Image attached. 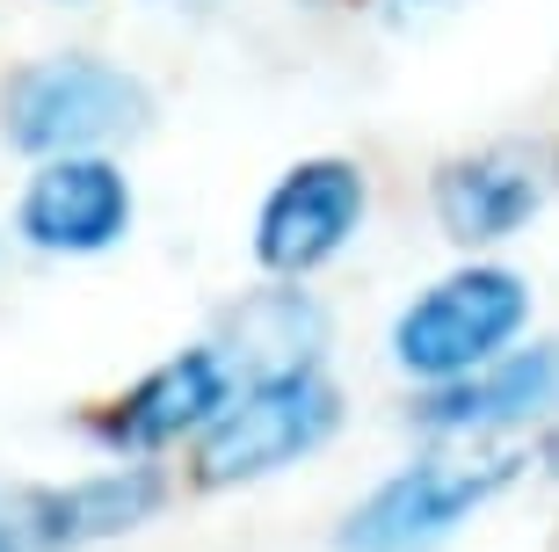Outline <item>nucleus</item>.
Masks as SVG:
<instances>
[{"label":"nucleus","instance_id":"1","mask_svg":"<svg viewBox=\"0 0 559 552\" xmlns=\"http://www.w3.org/2000/svg\"><path fill=\"white\" fill-rule=\"evenodd\" d=\"M0 131L29 161L109 153V145L153 131V87L131 66H109L95 51H51V59H29L22 73H8Z\"/></svg>","mask_w":559,"mask_h":552},{"label":"nucleus","instance_id":"2","mask_svg":"<svg viewBox=\"0 0 559 552\" xmlns=\"http://www.w3.org/2000/svg\"><path fill=\"white\" fill-rule=\"evenodd\" d=\"M523 466L531 458H516V450H436V458H415L342 516L334 545L342 552H443L495 494L516 488Z\"/></svg>","mask_w":559,"mask_h":552},{"label":"nucleus","instance_id":"3","mask_svg":"<svg viewBox=\"0 0 559 552\" xmlns=\"http://www.w3.org/2000/svg\"><path fill=\"white\" fill-rule=\"evenodd\" d=\"M342 430V392L320 371H290V378H254L226 400V414L189 444V480L197 488H248L270 472L298 466Z\"/></svg>","mask_w":559,"mask_h":552},{"label":"nucleus","instance_id":"4","mask_svg":"<svg viewBox=\"0 0 559 552\" xmlns=\"http://www.w3.org/2000/svg\"><path fill=\"white\" fill-rule=\"evenodd\" d=\"M531 320V284L501 262H465L436 277L415 306L393 320V364L415 386H451L465 371L495 364Z\"/></svg>","mask_w":559,"mask_h":552},{"label":"nucleus","instance_id":"5","mask_svg":"<svg viewBox=\"0 0 559 552\" xmlns=\"http://www.w3.org/2000/svg\"><path fill=\"white\" fill-rule=\"evenodd\" d=\"M559 197V139L552 131H523V139H487L473 153H451L429 183L436 225L457 247H495L516 240Z\"/></svg>","mask_w":559,"mask_h":552},{"label":"nucleus","instance_id":"6","mask_svg":"<svg viewBox=\"0 0 559 552\" xmlns=\"http://www.w3.org/2000/svg\"><path fill=\"white\" fill-rule=\"evenodd\" d=\"M167 502V480L153 466H109L66 488L0 480V552H87L103 538H124L153 524Z\"/></svg>","mask_w":559,"mask_h":552},{"label":"nucleus","instance_id":"7","mask_svg":"<svg viewBox=\"0 0 559 552\" xmlns=\"http://www.w3.org/2000/svg\"><path fill=\"white\" fill-rule=\"evenodd\" d=\"M364 204H371V189H364V167L356 161H342V153L290 161L276 175V189L262 197V211H254V262L270 269V277H284V284L328 269L356 240Z\"/></svg>","mask_w":559,"mask_h":552},{"label":"nucleus","instance_id":"8","mask_svg":"<svg viewBox=\"0 0 559 552\" xmlns=\"http://www.w3.org/2000/svg\"><path fill=\"white\" fill-rule=\"evenodd\" d=\"M240 392L233 364L218 356V342H197V349H175L167 364H153L139 386H124L117 400L87 414V436L117 458H153V450H175V444H197V436L226 414V400Z\"/></svg>","mask_w":559,"mask_h":552},{"label":"nucleus","instance_id":"9","mask_svg":"<svg viewBox=\"0 0 559 552\" xmlns=\"http://www.w3.org/2000/svg\"><path fill=\"white\" fill-rule=\"evenodd\" d=\"M131 175L109 153H66V161H37V175L22 183L15 233L37 255H109L131 233Z\"/></svg>","mask_w":559,"mask_h":552},{"label":"nucleus","instance_id":"10","mask_svg":"<svg viewBox=\"0 0 559 552\" xmlns=\"http://www.w3.org/2000/svg\"><path fill=\"white\" fill-rule=\"evenodd\" d=\"M559 414V342H531V349H501L495 364L465 371L451 386H421L415 422L429 436H501V430H531Z\"/></svg>","mask_w":559,"mask_h":552},{"label":"nucleus","instance_id":"11","mask_svg":"<svg viewBox=\"0 0 559 552\" xmlns=\"http://www.w3.org/2000/svg\"><path fill=\"white\" fill-rule=\"evenodd\" d=\"M320 349H328V313L298 284L254 291V298L226 306V320H218V356L233 364L240 386L290 378V371H320Z\"/></svg>","mask_w":559,"mask_h":552},{"label":"nucleus","instance_id":"12","mask_svg":"<svg viewBox=\"0 0 559 552\" xmlns=\"http://www.w3.org/2000/svg\"><path fill=\"white\" fill-rule=\"evenodd\" d=\"M457 8H473V0H385V22H393V30H436V22H451Z\"/></svg>","mask_w":559,"mask_h":552},{"label":"nucleus","instance_id":"13","mask_svg":"<svg viewBox=\"0 0 559 552\" xmlns=\"http://www.w3.org/2000/svg\"><path fill=\"white\" fill-rule=\"evenodd\" d=\"M153 8H175V15H211L218 0H153Z\"/></svg>","mask_w":559,"mask_h":552},{"label":"nucleus","instance_id":"14","mask_svg":"<svg viewBox=\"0 0 559 552\" xmlns=\"http://www.w3.org/2000/svg\"><path fill=\"white\" fill-rule=\"evenodd\" d=\"M66 8H87V0H66Z\"/></svg>","mask_w":559,"mask_h":552}]
</instances>
